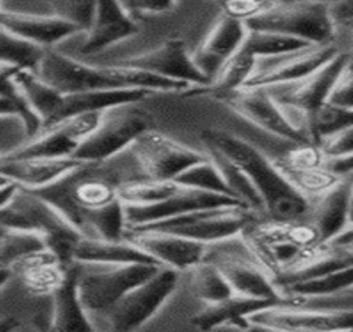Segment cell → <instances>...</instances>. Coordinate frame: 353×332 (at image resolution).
<instances>
[{
	"label": "cell",
	"instance_id": "cell-9",
	"mask_svg": "<svg viewBox=\"0 0 353 332\" xmlns=\"http://www.w3.org/2000/svg\"><path fill=\"white\" fill-rule=\"evenodd\" d=\"M141 30V26L130 17L121 2H97L92 26L63 40L57 50L78 60H95L114 45L125 42Z\"/></svg>",
	"mask_w": 353,
	"mask_h": 332
},
{
	"label": "cell",
	"instance_id": "cell-36",
	"mask_svg": "<svg viewBox=\"0 0 353 332\" xmlns=\"http://www.w3.org/2000/svg\"><path fill=\"white\" fill-rule=\"evenodd\" d=\"M43 50L35 45L23 42L0 27V61L20 68L35 70L42 59Z\"/></svg>",
	"mask_w": 353,
	"mask_h": 332
},
{
	"label": "cell",
	"instance_id": "cell-48",
	"mask_svg": "<svg viewBox=\"0 0 353 332\" xmlns=\"http://www.w3.org/2000/svg\"><path fill=\"white\" fill-rule=\"evenodd\" d=\"M244 332H276V331L265 329V327H261V326H256V324L248 322V327H245Z\"/></svg>",
	"mask_w": 353,
	"mask_h": 332
},
{
	"label": "cell",
	"instance_id": "cell-39",
	"mask_svg": "<svg viewBox=\"0 0 353 332\" xmlns=\"http://www.w3.org/2000/svg\"><path fill=\"white\" fill-rule=\"evenodd\" d=\"M327 104L339 106V108L353 110V68L348 67V61L336 79L334 88L327 98Z\"/></svg>",
	"mask_w": 353,
	"mask_h": 332
},
{
	"label": "cell",
	"instance_id": "cell-16",
	"mask_svg": "<svg viewBox=\"0 0 353 332\" xmlns=\"http://www.w3.org/2000/svg\"><path fill=\"white\" fill-rule=\"evenodd\" d=\"M245 34L248 28L244 22L229 17L221 10L208 23L204 34L191 47V60L209 84L214 79L221 65L239 50Z\"/></svg>",
	"mask_w": 353,
	"mask_h": 332
},
{
	"label": "cell",
	"instance_id": "cell-35",
	"mask_svg": "<svg viewBox=\"0 0 353 332\" xmlns=\"http://www.w3.org/2000/svg\"><path fill=\"white\" fill-rule=\"evenodd\" d=\"M176 182L186 188H192V190L216 193V195H224L229 196V198H234L231 191L228 190V186H225V183L223 182V178H221L219 171L216 170V166L212 165L211 159L208 157L206 159H203V162L196 163V165L188 168L186 171H183V173L176 178Z\"/></svg>",
	"mask_w": 353,
	"mask_h": 332
},
{
	"label": "cell",
	"instance_id": "cell-25",
	"mask_svg": "<svg viewBox=\"0 0 353 332\" xmlns=\"http://www.w3.org/2000/svg\"><path fill=\"white\" fill-rule=\"evenodd\" d=\"M14 84L23 104L40 120L42 128L47 126L55 117L63 95L40 79L35 70H30V68H19L14 75Z\"/></svg>",
	"mask_w": 353,
	"mask_h": 332
},
{
	"label": "cell",
	"instance_id": "cell-44",
	"mask_svg": "<svg viewBox=\"0 0 353 332\" xmlns=\"http://www.w3.org/2000/svg\"><path fill=\"white\" fill-rule=\"evenodd\" d=\"M325 166L330 171H334L335 175L347 176V175L353 173V157L340 159V162H328V163H325Z\"/></svg>",
	"mask_w": 353,
	"mask_h": 332
},
{
	"label": "cell",
	"instance_id": "cell-15",
	"mask_svg": "<svg viewBox=\"0 0 353 332\" xmlns=\"http://www.w3.org/2000/svg\"><path fill=\"white\" fill-rule=\"evenodd\" d=\"M103 112L81 113L77 117L67 118L53 125L40 128L35 137H32L22 148L7 157L14 158H67L73 157L77 150L83 145L86 138L95 131L101 120Z\"/></svg>",
	"mask_w": 353,
	"mask_h": 332
},
{
	"label": "cell",
	"instance_id": "cell-32",
	"mask_svg": "<svg viewBox=\"0 0 353 332\" xmlns=\"http://www.w3.org/2000/svg\"><path fill=\"white\" fill-rule=\"evenodd\" d=\"M47 248L43 236L20 229H3L0 235V269L10 271L12 266L28 253Z\"/></svg>",
	"mask_w": 353,
	"mask_h": 332
},
{
	"label": "cell",
	"instance_id": "cell-4",
	"mask_svg": "<svg viewBox=\"0 0 353 332\" xmlns=\"http://www.w3.org/2000/svg\"><path fill=\"white\" fill-rule=\"evenodd\" d=\"M245 28L272 32L310 45L334 43L339 39L328 2H265L264 9L245 22Z\"/></svg>",
	"mask_w": 353,
	"mask_h": 332
},
{
	"label": "cell",
	"instance_id": "cell-42",
	"mask_svg": "<svg viewBox=\"0 0 353 332\" xmlns=\"http://www.w3.org/2000/svg\"><path fill=\"white\" fill-rule=\"evenodd\" d=\"M328 12H330V17L334 20L336 30H339L340 27H343L345 23L353 20V0H347V2H328Z\"/></svg>",
	"mask_w": 353,
	"mask_h": 332
},
{
	"label": "cell",
	"instance_id": "cell-8",
	"mask_svg": "<svg viewBox=\"0 0 353 332\" xmlns=\"http://www.w3.org/2000/svg\"><path fill=\"white\" fill-rule=\"evenodd\" d=\"M261 219L244 204H228V206L206 208L174 216V218L156 221L143 226L126 229H154V231L171 233V235L188 237L198 243L211 244L239 235L250 223Z\"/></svg>",
	"mask_w": 353,
	"mask_h": 332
},
{
	"label": "cell",
	"instance_id": "cell-54",
	"mask_svg": "<svg viewBox=\"0 0 353 332\" xmlns=\"http://www.w3.org/2000/svg\"><path fill=\"white\" fill-rule=\"evenodd\" d=\"M48 332H57V331H53V329H50V331H48Z\"/></svg>",
	"mask_w": 353,
	"mask_h": 332
},
{
	"label": "cell",
	"instance_id": "cell-40",
	"mask_svg": "<svg viewBox=\"0 0 353 332\" xmlns=\"http://www.w3.org/2000/svg\"><path fill=\"white\" fill-rule=\"evenodd\" d=\"M10 115H17V117L23 118V121L27 123L30 138L35 137V135L39 133V130L42 128L39 118L28 110V106L23 104V101L12 100V98L0 95V117H10Z\"/></svg>",
	"mask_w": 353,
	"mask_h": 332
},
{
	"label": "cell",
	"instance_id": "cell-51",
	"mask_svg": "<svg viewBox=\"0 0 353 332\" xmlns=\"http://www.w3.org/2000/svg\"><path fill=\"white\" fill-rule=\"evenodd\" d=\"M334 332H353V329H347V331H334Z\"/></svg>",
	"mask_w": 353,
	"mask_h": 332
},
{
	"label": "cell",
	"instance_id": "cell-24",
	"mask_svg": "<svg viewBox=\"0 0 353 332\" xmlns=\"http://www.w3.org/2000/svg\"><path fill=\"white\" fill-rule=\"evenodd\" d=\"M201 150L206 153V157L211 159L212 165L219 171L221 178H223V182L225 183V186L231 191L234 198L241 204H244L245 208H249L261 219H268L264 199H262L257 188L254 186V183L249 179V176L236 163H232L231 159L225 157V155L221 153L219 150H216L214 146L201 145Z\"/></svg>",
	"mask_w": 353,
	"mask_h": 332
},
{
	"label": "cell",
	"instance_id": "cell-13",
	"mask_svg": "<svg viewBox=\"0 0 353 332\" xmlns=\"http://www.w3.org/2000/svg\"><path fill=\"white\" fill-rule=\"evenodd\" d=\"M245 321L276 332H334L353 329V311H325L274 302Z\"/></svg>",
	"mask_w": 353,
	"mask_h": 332
},
{
	"label": "cell",
	"instance_id": "cell-7",
	"mask_svg": "<svg viewBox=\"0 0 353 332\" xmlns=\"http://www.w3.org/2000/svg\"><path fill=\"white\" fill-rule=\"evenodd\" d=\"M137 104H123L106 108L98 126L77 150L73 158L100 163L125 151L141 133L151 130V118Z\"/></svg>",
	"mask_w": 353,
	"mask_h": 332
},
{
	"label": "cell",
	"instance_id": "cell-19",
	"mask_svg": "<svg viewBox=\"0 0 353 332\" xmlns=\"http://www.w3.org/2000/svg\"><path fill=\"white\" fill-rule=\"evenodd\" d=\"M348 61V50L340 52L334 59L328 60L325 65L317 68L305 79L294 81V84L276 85L268 87L269 93L277 104H285L297 106L302 112H314L320 105L327 104V98L334 88L336 79L342 73Z\"/></svg>",
	"mask_w": 353,
	"mask_h": 332
},
{
	"label": "cell",
	"instance_id": "cell-29",
	"mask_svg": "<svg viewBox=\"0 0 353 332\" xmlns=\"http://www.w3.org/2000/svg\"><path fill=\"white\" fill-rule=\"evenodd\" d=\"M256 57H254L248 48H244L241 45L239 50L232 53V55L221 65V68L217 70L214 79L209 84L208 90L221 98L244 88L248 80L250 79V75H252L254 67H256Z\"/></svg>",
	"mask_w": 353,
	"mask_h": 332
},
{
	"label": "cell",
	"instance_id": "cell-14",
	"mask_svg": "<svg viewBox=\"0 0 353 332\" xmlns=\"http://www.w3.org/2000/svg\"><path fill=\"white\" fill-rule=\"evenodd\" d=\"M35 73L61 95L118 90L106 79L100 64L73 59L57 48L43 50L42 59L35 67Z\"/></svg>",
	"mask_w": 353,
	"mask_h": 332
},
{
	"label": "cell",
	"instance_id": "cell-33",
	"mask_svg": "<svg viewBox=\"0 0 353 332\" xmlns=\"http://www.w3.org/2000/svg\"><path fill=\"white\" fill-rule=\"evenodd\" d=\"M353 126V110H345L330 104L320 105L309 113V131L312 143H317L330 135Z\"/></svg>",
	"mask_w": 353,
	"mask_h": 332
},
{
	"label": "cell",
	"instance_id": "cell-1",
	"mask_svg": "<svg viewBox=\"0 0 353 332\" xmlns=\"http://www.w3.org/2000/svg\"><path fill=\"white\" fill-rule=\"evenodd\" d=\"M201 145L214 146L249 176L264 199L268 219L302 221L309 213V202L287 182L269 155L241 135L225 130L201 131Z\"/></svg>",
	"mask_w": 353,
	"mask_h": 332
},
{
	"label": "cell",
	"instance_id": "cell-38",
	"mask_svg": "<svg viewBox=\"0 0 353 332\" xmlns=\"http://www.w3.org/2000/svg\"><path fill=\"white\" fill-rule=\"evenodd\" d=\"M317 148L325 163L340 162L353 157V126L330 135L317 143Z\"/></svg>",
	"mask_w": 353,
	"mask_h": 332
},
{
	"label": "cell",
	"instance_id": "cell-53",
	"mask_svg": "<svg viewBox=\"0 0 353 332\" xmlns=\"http://www.w3.org/2000/svg\"><path fill=\"white\" fill-rule=\"evenodd\" d=\"M2 231H3V228H0V235H2Z\"/></svg>",
	"mask_w": 353,
	"mask_h": 332
},
{
	"label": "cell",
	"instance_id": "cell-37",
	"mask_svg": "<svg viewBox=\"0 0 353 332\" xmlns=\"http://www.w3.org/2000/svg\"><path fill=\"white\" fill-rule=\"evenodd\" d=\"M52 15L77 30L86 32L92 26L97 2H78V0H50Z\"/></svg>",
	"mask_w": 353,
	"mask_h": 332
},
{
	"label": "cell",
	"instance_id": "cell-26",
	"mask_svg": "<svg viewBox=\"0 0 353 332\" xmlns=\"http://www.w3.org/2000/svg\"><path fill=\"white\" fill-rule=\"evenodd\" d=\"M52 329L57 332H95L78 297L75 274L70 266L67 282L52 296Z\"/></svg>",
	"mask_w": 353,
	"mask_h": 332
},
{
	"label": "cell",
	"instance_id": "cell-18",
	"mask_svg": "<svg viewBox=\"0 0 353 332\" xmlns=\"http://www.w3.org/2000/svg\"><path fill=\"white\" fill-rule=\"evenodd\" d=\"M125 240L163 268L184 273L203 261L206 244L154 229H126Z\"/></svg>",
	"mask_w": 353,
	"mask_h": 332
},
{
	"label": "cell",
	"instance_id": "cell-22",
	"mask_svg": "<svg viewBox=\"0 0 353 332\" xmlns=\"http://www.w3.org/2000/svg\"><path fill=\"white\" fill-rule=\"evenodd\" d=\"M269 304L274 302L237 296V294L217 302H201L196 313L191 315L190 329L192 332H212L228 324L244 322L249 314Z\"/></svg>",
	"mask_w": 353,
	"mask_h": 332
},
{
	"label": "cell",
	"instance_id": "cell-50",
	"mask_svg": "<svg viewBox=\"0 0 353 332\" xmlns=\"http://www.w3.org/2000/svg\"><path fill=\"white\" fill-rule=\"evenodd\" d=\"M7 183H10L9 179H7V178H3V176L0 175V186H3V184H7Z\"/></svg>",
	"mask_w": 353,
	"mask_h": 332
},
{
	"label": "cell",
	"instance_id": "cell-28",
	"mask_svg": "<svg viewBox=\"0 0 353 332\" xmlns=\"http://www.w3.org/2000/svg\"><path fill=\"white\" fill-rule=\"evenodd\" d=\"M183 188L176 179H138L121 184L118 196L128 208H148L168 202Z\"/></svg>",
	"mask_w": 353,
	"mask_h": 332
},
{
	"label": "cell",
	"instance_id": "cell-20",
	"mask_svg": "<svg viewBox=\"0 0 353 332\" xmlns=\"http://www.w3.org/2000/svg\"><path fill=\"white\" fill-rule=\"evenodd\" d=\"M81 159L73 157L67 158H14L0 157V175L9 182L15 183L19 188L26 190H42L50 186L59 179L72 173L75 168L81 165Z\"/></svg>",
	"mask_w": 353,
	"mask_h": 332
},
{
	"label": "cell",
	"instance_id": "cell-12",
	"mask_svg": "<svg viewBox=\"0 0 353 332\" xmlns=\"http://www.w3.org/2000/svg\"><path fill=\"white\" fill-rule=\"evenodd\" d=\"M103 64H118L123 67L137 68L161 79L186 84L192 88L208 90L209 87V81L192 64L190 43L184 39H168L150 50L131 53Z\"/></svg>",
	"mask_w": 353,
	"mask_h": 332
},
{
	"label": "cell",
	"instance_id": "cell-47",
	"mask_svg": "<svg viewBox=\"0 0 353 332\" xmlns=\"http://www.w3.org/2000/svg\"><path fill=\"white\" fill-rule=\"evenodd\" d=\"M339 37L340 39H343L345 42H347V45H353V20L339 28Z\"/></svg>",
	"mask_w": 353,
	"mask_h": 332
},
{
	"label": "cell",
	"instance_id": "cell-23",
	"mask_svg": "<svg viewBox=\"0 0 353 332\" xmlns=\"http://www.w3.org/2000/svg\"><path fill=\"white\" fill-rule=\"evenodd\" d=\"M105 262V264H133V262H141V264H156L158 262L151 260L148 254L137 248L128 240L110 241L100 240V237L80 236L77 244L72 249V257L70 262Z\"/></svg>",
	"mask_w": 353,
	"mask_h": 332
},
{
	"label": "cell",
	"instance_id": "cell-11",
	"mask_svg": "<svg viewBox=\"0 0 353 332\" xmlns=\"http://www.w3.org/2000/svg\"><path fill=\"white\" fill-rule=\"evenodd\" d=\"M343 50H348V45L339 37L334 43L309 45L301 50L261 57L256 60V67L244 88H268L294 84L309 77Z\"/></svg>",
	"mask_w": 353,
	"mask_h": 332
},
{
	"label": "cell",
	"instance_id": "cell-3",
	"mask_svg": "<svg viewBox=\"0 0 353 332\" xmlns=\"http://www.w3.org/2000/svg\"><path fill=\"white\" fill-rule=\"evenodd\" d=\"M181 273L170 268H159L137 288L101 313L88 315L95 332H139L161 309L178 286Z\"/></svg>",
	"mask_w": 353,
	"mask_h": 332
},
{
	"label": "cell",
	"instance_id": "cell-6",
	"mask_svg": "<svg viewBox=\"0 0 353 332\" xmlns=\"http://www.w3.org/2000/svg\"><path fill=\"white\" fill-rule=\"evenodd\" d=\"M203 261L214 266L237 296L279 302L276 286L241 233L206 244Z\"/></svg>",
	"mask_w": 353,
	"mask_h": 332
},
{
	"label": "cell",
	"instance_id": "cell-10",
	"mask_svg": "<svg viewBox=\"0 0 353 332\" xmlns=\"http://www.w3.org/2000/svg\"><path fill=\"white\" fill-rule=\"evenodd\" d=\"M128 150L145 179H176L188 168L206 159L201 148L184 145L154 128L139 135Z\"/></svg>",
	"mask_w": 353,
	"mask_h": 332
},
{
	"label": "cell",
	"instance_id": "cell-49",
	"mask_svg": "<svg viewBox=\"0 0 353 332\" xmlns=\"http://www.w3.org/2000/svg\"><path fill=\"white\" fill-rule=\"evenodd\" d=\"M348 67L353 68V45H348Z\"/></svg>",
	"mask_w": 353,
	"mask_h": 332
},
{
	"label": "cell",
	"instance_id": "cell-52",
	"mask_svg": "<svg viewBox=\"0 0 353 332\" xmlns=\"http://www.w3.org/2000/svg\"><path fill=\"white\" fill-rule=\"evenodd\" d=\"M347 248H350V249H352V251H353V241H352V243H350V244H348V246H347Z\"/></svg>",
	"mask_w": 353,
	"mask_h": 332
},
{
	"label": "cell",
	"instance_id": "cell-5",
	"mask_svg": "<svg viewBox=\"0 0 353 332\" xmlns=\"http://www.w3.org/2000/svg\"><path fill=\"white\" fill-rule=\"evenodd\" d=\"M77 281L78 297L86 314L108 309L130 289L150 280L163 266L156 264H105V262H68Z\"/></svg>",
	"mask_w": 353,
	"mask_h": 332
},
{
	"label": "cell",
	"instance_id": "cell-17",
	"mask_svg": "<svg viewBox=\"0 0 353 332\" xmlns=\"http://www.w3.org/2000/svg\"><path fill=\"white\" fill-rule=\"evenodd\" d=\"M221 100L241 120L252 125L254 128L264 131L265 135L281 138L287 143L305 145L301 137L290 128L281 106L265 92V88H241L229 95L221 97Z\"/></svg>",
	"mask_w": 353,
	"mask_h": 332
},
{
	"label": "cell",
	"instance_id": "cell-27",
	"mask_svg": "<svg viewBox=\"0 0 353 332\" xmlns=\"http://www.w3.org/2000/svg\"><path fill=\"white\" fill-rule=\"evenodd\" d=\"M181 282L198 302H217L234 294L221 273L206 261L181 273Z\"/></svg>",
	"mask_w": 353,
	"mask_h": 332
},
{
	"label": "cell",
	"instance_id": "cell-45",
	"mask_svg": "<svg viewBox=\"0 0 353 332\" xmlns=\"http://www.w3.org/2000/svg\"><path fill=\"white\" fill-rule=\"evenodd\" d=\"M17 190H19V186L12 182L3 184V186H0V210H2V208L6 206V204L9 203L12 198H14V195L17 193Z\"/></svg>",
	"mask_w": 353,
	"mask_h": 332
},
{
	"label": "cell",
	"instance_id": "cell-46",
	"mask_svg": "<svg viewBox=\"0 0 353 332\" xmlns=\"http://www.w3.org/2000/svg\"><path fill=\"white\" fill-rule=\"evenodd\" d=\"M22 324L17 318H12V315H6V318H0V332H15V329Z\"/></svg>",
	"mask_w": 353,
	"mask_h": 332
},
{
	"label": "cell",
	"instance_id": "cell-21",
	"mask_svg": "<svg viewBox=\"0 0 353 332\" xmlns=\"http://www.w3.org/2000/svg\"><path fill=\"white\" fill-rule=\"evenodd\" d=\"M350 176H342L334 188L309 203L305 221L317 233L322 243H332L347 229Z\"/></svg>",
	"mask_w": 353,
	"mask_h": 332
},
{
	"label": "cell",
	"instance_id": "cell-30",
	"mask_svg": "<svg viewBox=\"0 0 353 332\" xmlns=\"http://www.w3.org/2000/svg\"><path fill=\"white\" fill-rule=\"evenodd\" d=\"M15 280L35 297H52L68 280V266L63 262H47L34 266L26 271L15 274Z\"/></svg>",
	"mask_w": 353,
	"mask_h": 332
},
{
	"label": "cell",
	"instance_id": "cell-43",
	"mask_svg": "<svg viewBox=\"0 0 353 332\" xmlns=\"http://www.w3.org/2000/svg\"><path fill=\"white\" fill-rule=\"evenodd\" d=\"M348 176H350V193H348V224H347V229H345L342 235L335 237V240L330 243L335 246H343V248H347V246L353 241V173H350Z\"/></svg>",
	"mask_w": 353,
	"mask_h": 332
},
{
	"label": "cell",
	"instance_id": "cell-31",
	"mask_svg": "<svg viewBox=\"0 0 353 332\" xmlns=\"http://www.w3.org/2000/svg\"><path fill=\"white\" fill-rule=\"evenodd\" d=\"M350 288H353V266L317 277V280L285 286L279 291V301L292 296H327V294L340 293Z\"/></svg>",
	"mask_w": 353,
	"mask_h": 332
},
{
	"label": "cell",
	"instance_id": "cell-34",
	"mask_svg": "<svg viewBox=\"0 0 353 332\" xmlns=\"http://www.w3.org/2000/svg\"><path fill=\"white\" fill-rule=\"evenodd\" d=\"M309 45L310 43L302 42V40L297 39H290V37L259 30H248L244 42H242V47L248 48L256 59L301 50V48L309 47Z\"/></svg>",
	"mask_w": 353,
	"mask_h": 332
},
{
	"label": "cell",
	"instance_id": "cell-41",
	"mask_svg": "<svg viewBox=\"0 0 353 332\" xmlns=\"http://www.w3.org/2000/svg\"><path fill=\"white\" fill-rule=\"evenodd\" d=\"M19 68L20 67H15V65L2 64V61H0V95L12 98V100L23 101L17 87H15L14 84V75Z\"/></svg>",
	"mask_w": 353,
	"mask_h": 332
},
{
	"label": "cell",
	"instance_id": "cell-2",
	"mask_svg": "<svg viewBox=\"0 0 353 332\" xmlns=\"http://www.w3.org/2000/svg\"><path fill=\"white\" fill-rule=\"evenodd\" d=\"M0 228L32 231L43 236L48 249L68 264L72 249L81 233L75 224L35 191L19 188L14 198L0 210Z\"/></svg>",
	"mask_w": 353,
	"mask_h": 332
}]
</instances>
